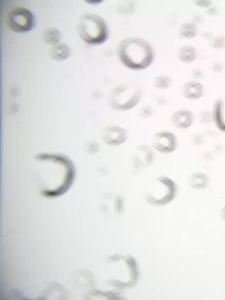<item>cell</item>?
<instances>
[{
	"label": "cell",
	"instance_id": "14",
	"mask_svg": "<svg viewBox=\"0 0 225 300\" xmlns=\"http://www.w3.org/2000/svg\"><path fill=\"white\" fill-rule=\"evenodd\" d=\"M70 48L64 43H58L52 46L49 50L50 57L57 61L65 60L70 56Z\"/></svg>",
	"mask_w": 225,
	"mask_h": 300
},
{
	"label": "cell",
	"instance_id": "7",
	"mask_svg": "<svg viewBox=\"0 0 225 300\" xmlns=\"http://www.w3.org/2000/svg\"><path fill=\"white\" fill-rule=\"evenodd\" d=\"M152 145L159 152L170 154L176 150L178 140L174 133L168 131H161L153 136Z\"/></svg>",
	"mask_w": 225,
	"mask_h": 300
},
{
	"label": "cell",
	"instance_id": "2",
	"mask_svg": "<svg viewBox=\"0 0 225 300\" xmlns=\"http://www.w3.org/2000/svg\"><path fill=\"white\" fill-rule=\"evenodd\" d=\"M117 55L122 64L134 70L146 68L152 63L153 48L146 40L136 36H130L121 40L117 46Z\"/></svg>",
	"mask_w": 225,
	"mask_h": 300
},
{
	"label": "cell",
	"instance_id": "6",
	"mask_svg": "<svg viewBox=\"0 0 225 300\" xmlns=\"http://www.w3.org/2000/svg\"><path fill=\"white\" fill-rule=\"evenodd\" d=\"M6 22L8 28L16 33L28 32L35 25V18L32 12L20 6L14 8L10 10Z\"/></svg>",
	"mask_w": 225,
	"mask_h": 300
},
{
	"label": "cell",
	"instance_id": "10",
	"mask_svg": "<svg viewBox=\"0 0 225 300\" xmlns=\"http://www.w3.org/2000/svg\"><path fill=\"white\" fill-rule=\"evenodd\" d=\"M170 119L174 127L180 130H186L192 125L194 116L189 110L182 109L174 112Z\"/></svg>",
	"mask_w": 225,
	"mask_h": 300
},
{
	"label": "cell",
	"instance_id": "3",
	"mask_svg": "<svg viewBox=\"0 0 225 300\" xmlns=\"http://www.w3.org/2000/svg\"><path fill=\"white\" fill-rule=\"evenodd\" d=\"M82 40L90 45H100L108 38V30L105 20L100 16L88 12L82 15L76 26Z\"/></svg>",
	"mask_w": 225,
	"mask_h": 300
},
{
	"label": "cell",
	"instance_id": "16",
	"mask_svg": "<svg viewBox=\"0 0 225 300\" xmlns=\"http://www.w3.org/2000/svg\"><path fill=\"white\" fill-rule=\"evenodd\" d=\"M62 38L61 32L54 28H48L42 34V40L47 44L55 45L58 43Z\"/></svg>",
	"mask_w": 225,
	"mask_h": 300
},
{
	"label": "cell",
	"instance_id": "5",
	"mask_svg": "<svg viewBox=\"0 0 225 300\" xmlns=\"http://www.w3.org/2000/svg\"><path fill=\"white\" fill-rule=\"evenodd\" d=\"M176 193L175 182L168 177L162 176L152 182L145 199L152 205L164 206L172 201Z\"/></svg>",
	"mask_w": 225,
	"mask_h": 300
},
{
	"label": "cell",
	"instance_id": "22",
	"mask_svg": "<svg viewBox=\"0 0 225 300\" xmlns=\"http://www.w3.org/2000/svg\"><path fill=\"white\" fill-rule=\"evenodd\" d=\"M196 2V4L200 7H206L210 4V2L208 0H197Z\"/></svg>",
	"mask_w": 225,
	"mask_h": 300
},
{
	"label": "cell",
	"instance_id": "15",
	"mask_svg": "<svg viewBox=\"0 0 225 300\" xmlns=\"http://www.w3.org/2000/svg\"><path fill=\"white\" fill-rule=\"evenodd\" d=\"M178 58L182 62L189 63L194 61L197 56L196 48L190 45H184L178 50Z\"/></svg>",
	"mask_w": 225,
	"mask_h": 300
},
{
	"label": "cell",
	"instance_id": "4",
	"mask_svg": "<svg viewBox=\"0 0 225 300\" xmlns=\"http://www.w3.org/2000/svg\"><path fill=\"white\" fill-rule=\"evenodd\" d=\"M142 90L132 84H122L110 92L108 103L116 110H128L134 108L140 100Z\"/></svg>",
	"mask_w": 225,
	"mask_h": 300
},
{
	"label": "cell",
	"instance_id": "19",
	"mask_svg": "<svg viewBox=\"0 0 225 300\" xmlns=\"http://www.w3.org/2000/svg\"><path fill=\"white\" fill-rule=\"evenodd\" d=\"M198 122L202 124H206L212 121V112L208 111L200 112L198 116Z\"/></svg>",
	"mask_w": 225,
	"mask_h": 300
},
{
	"label": "cell",
	"instance_id": "21",
	"mask_svg": "<svg viewBox=\"0 0 225 300\" xmlns=\"http://www.w3.org/2000/svg\"><path fill=\"white\" fill-rule=\"evenodd\" d=\"M211 46L217 50L222 48L225 46V38L222 36L216 37L212 42Z\"/></svg>",
	"mask_w": 225,
	"mask_h": 300
},
{
	"label": "cell",
	"instance_id": "23",
	"mask_svg": "<svg viewBox=\"0 0 225 300\" xmlns=\"http://www.w3.org/2000/svg\"><path fill=\"white\" fill-rule=\"evenodd\" d=\"M220 216L222 219L225 222V206L220 210Z\"/></svg>",
	"mask_w": 225,
	"mask_h": 300
},
{
	"label": "cell",
	"instance_id": "18",
	"mask_svg": "<svg viewBox=\"0 0 225 300\" xmlns=\"http://www.w3.org/2000/svg\"><path fill=\"white\" fill-rule=\"evenodd\" d=\"M171 78L166 74H160L154 80V87L160 90H166L172 84Z\"/></svg>",
	"mask_w": 225,
	"mask_h": 300
},
{
	"label": "cell",
	"instance_id": "11",
	"mask_svg": "<svg viewBox=\"0 0 225 300\" xmlns=\"http://www.w3.org/2000/svg\"><path fill=\"white\" fill-rule=\"evenodd\" d=\"M204 92L202 84L196 81L186 82L180 88V94L182 96L188 100H198L203 96Z\"/></svg>",
	"mask_w": 225,
	"mask_h": 300
},
{
	"label": "cell",
	"instance_id": "13",
	"mask_svg": "<svg viewBox=\"0 0 225 300\" xmlns=\"http://www.w3.org/2000/svg\"><path fill=\"white\" fill-rule=\"evenodd\" d=\"M188 183L190 186L194 189L204 190L208 186L209 178L203 172H196L188 176Z\"/></svg>",
	"mask_w": 225,
	"mask_h": 300
},
{
	"label": "cell",
	"instance_id": "1",
	"mask_svg": "<svg viewBox=\"0 0 225 300\" xmlns=\"http://www.w3.org/2000/svg\"><path fill=\"white\" fill-rule=\"evenodd\" d=\"M34 170L41 194L49 198L66 192L76 176V168L70 160L56 153L44 152L36 155Z\"/></svg>",
	"mask_w": 225,
	"mask_h": 300
},
{
	"label": "cell",
	"instance_id": "9",
	"mask_svg": "<svg viewBox=\"0 0 225 300\" xmlns=\"http://www.w3.org/2000/svg\"><path fill=\"white\" fill-rule=\"evenodd\" d=\"M154 154L151 148L146 145L138 146L132 156L134 164L138 168L149 166L154 160Z\"/></svg>",
	"mask_w": 225,
	"mask_h": 300
},
{
	"label": "cell",
	"instance_id": "8",
	"mask_svg": "<svg viewBox=\"0 0 225 300\" xmlns=\"http://www.w3.org/2000/svg\"><path fill=\"white\" fill-rule=\"evenodd\" d=\"M104 141L110 146H118L123 144L127 139L128 133L123 128L111 126L106 128L102 134Z\"/></svg>",
	"mask_w": 225,
	"mask_h": 300
},
{
	"label": "cell",
	"instance_id": "17",
	"mask_svg": "<svg viewBox=\"0 0 225 300\" xmlns=\"http://www.w3.org/2000/svg\"><path fill=\"white\" fill-rule=\"evenodd\" d=\"M178 32L185 38H192L197 35L198 28L194 23L186 22L180 26Z\"/></svg>",
	"mask_w": 225,
	"mask_h": 300
},
{
	"label": "cell",
	"instance_id": "20",
	"mask_svg": "<svg viewBox=\"0 0 225 300\" xmlns=\"http://www.w3.org/2000/svg\"><path fill=\"white\" fill-rule=\"evenodd\" d=\"M138 114L140 118L146 119L150 118L152 115L153 110L150 106H144L140 108Z\"/></svg>",
	"mask_w": 225,
	"mask_h": 300
},
{
	"label": "cell",
	"instance_id": "12",
	"mask_svg": "<svg viewBox=\"0 0 225 300\" xmlns=\"http://www.w3.org/2000/svg\"><path fill=\"white\" fill-rule=\"evenodd\" d=\"M212 122L221 132H225V98H220L214 104Z\"/></svg>",
	"mask_w": 225,
	"mask_h": 300
}]
</instances>
